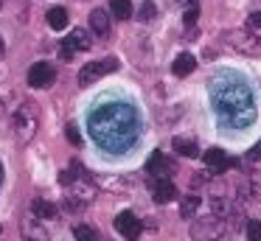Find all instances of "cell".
Masks as SVG:
<instances>
[{
	"instance_id": "1",
	"label": "cell",
	"mask_w": 261,
	"mask_h": 241,
	"mask_svg": "<svg viewBox=\"0 0 261 241\" xmlns=\"http://www.w3.org/2000/svg\"><path fill=\"white\" fill-rule=\"evenodd\" d=\"M141 123L132 106L126 104H107L90 115V135L98 146L110 151H124L138 140Z\"/></svg>"
},
{
	"instance_id": "2",
	"label": "cell",
	"mask_w": 261,
	"mask_h": 241,
	"mask_svg": "<svg viewBox=\"0 0 261 241\" xmlns=\"http://www.w3.org/2000/svg\"><path fill=\"white\" fill-rule=\"evenodd\" d=\"M214 106L227 123H247L253 121V95H250L247 84H227L219 87V93L214 95Z\"/></svg>"
},
{
	"instance_id": "3",
	"label": "cell",
	"mask_w": 261,
	"mask_h": 241,
	"mask_svg": "<svg viewBox=\"0 0 261 241\" xmlns=\"http://www.w3.org/2000/svg\"><path fill=\"white\" fill-rule=\"evenodd\" d=\"M37 126H40V115L31 104H20L17 112L12 115V132L17 138V143H29L37 135Z\"/></svg>"
},
{
	"instance_id": "4",
	"label": "cell",
	"mask_w": 261,
	"mask_h": 241,
	"mask_svg": "<svg viewBox=\"0 0 261 241\" xmlns=\"http://www.w3.org/2000/svg\"><path fill=\"white\" fill-rule=\"evenodd\" d=\"M225 45H230L236 53H247V56H258L261 53V37H255L247 28H233L225 31Z\"/></svg>"
},
{
	"instance_id": "5",
	"label": "cell",
	"mask_w": 261,
	"mask_h": 241,
	"mask_svg": "<svg viewBox=\"0 0 261 241\" xmlns=\"http://www.w3.org/2000/svg\"><path fill=\"white\" fill-rule=\"evenodd\" d=\"M191 241H216L222 238V233H225V222H222V216H205V219H197V222H191Z\"/></svg>"
},
{
	"instance_id": "6",
	"label": "cell",
	"mask_w": 261,
	"mask_h": 241,
	"mask_svg": "<svg viewBox=\"0 0 261 241\" xmlns=\"http://www.w3.org/2000/svg\"><path fill=\"white\" fill-rule=\"evenodd\" d=\"M113 70H118V59H113V56L98 59V62H87L79 70V84H90V82H96V78L107 76V73H113Z\"/></svg>"
},
{
	"instance_id": "7",
	"label": "cell",
	"mask_w": 261,
	"mask_h": 241,
	"mask_svg": "<svg viewBox=\"0 0 261 241\" xmlns=\"http://www.w3.org/2000/svg\"><path fill=\"white\" fill-rule=\"evenodd\" d=\"M68 194H65V199H68V207L70 210H82V207H87L93 199H96V188L87 182H73L68 185Z\"/></svg>"
},
{
	"instance_id": "8",
	"label": "cell",
	"mask_w": 261,
	"mask_h": 241,
	"mask_svg": "<svg viewBox=\"0 0 261 241\" xmlns=\"http://www.w3.org/2000/svg\"><path fill=\"white\" fill-rule=\"evenodd\" d=\"M54 78H57V70H54L48 62H37V65H31V70H29V84H31L34 90L51 87Z\"/></svg>"
},
{
	"instance_id": "9",
	"label": "cell",
	"mask_w": 261,
	"mask_h": 241,
	"mask_svg": "<svg viewBox=\"0 0 261 241\" xmlns=\"http://www.w3.org/2000/svg\"><path fill=\"white\" fill-rule=\"evenodd\" d=\"M115 230H118L124 238L135 241L138 235H141V219H138L135 213L124 210V213H118V216H115Z\"/></svg>"
},
{
	"instance_id": "10",
	"label": "cell",
	"mask_w": 261,
	"mask_h": 241,
	"mask_svg": "<svg viewBox=\"0 0 261 241\" xmlns=\"http://www.w3.org/2000/svg\"><path fill=\"white\" fill-rule=\"evenodd\" d=\"M20 233H23V241H48L45 227H42V224L34 219V213H31V216H25L23 222H20Z\"/></svg>"
},
{
	"instance_id": "11",
	"label": "cell",
	"mask_w": 261,
	"mask_h": 241,
	"mask_svg": "<svg viewBox=\"0 0 261 241\" xmlns=\"http://www.w3.org/2000/svg\"><path fill=\"white\" fill-rule=\"evenodd\" d=\"M205 163H208V168L216 171V174H222L230 166H236V160H230V157L225 154V149H208L205 151Z\"/></svg>"
},
{
	"instance_id": "12",
	"label": "cell",
	"mask_w": 261,
	"mask_h": 241,
	"mask_svg": "<svg viewBox=\"0 0 261 241\" xmlns=\"http://www.w3.org/2000/svg\"><path fill=\"white\" fill-rule=\"evenodd\" d=\"M146 171L152 174V177H158V179H166L169 171H174V166L163 157V151H154V154L149 157V163H146Z\"/></svg>"
},
{
	"instance_id": "13",
	"label": "cell",
	"mask_w": 261,
	"mask_h": 241,
	"mask_svg": "<svg viewBox=\"0 0 261 241\" xmlns=\"http://www.w3.org/2000/svg\"><path fill=\"white\" fill-rule=\"evenodd\" d=\"M65 48H68V50H73V53H76V50H87V48H90V34H87V31H82V28H76V31H70V37H65Z\"/></svg>"
},
{
	"instance_id": "14",
	"label": "cell",
	"mask_w": 261,
	"mask_h": 241,
	"mask_svg": "<svg viewBox=\"0 0 261 241\" xmlns=\"http://www.w3.org/2000/svg\"><path fill=\"white\" fill-rule=\"evenodd\" d=\"M90 28L98 34V37H107L110 34V14L104 9H93L90 11Z\"/></svg>"
},
{
	"instance_id": "15",
	"label": "cell",
	"mask_w": 261,
	"mask_h": 241,
	"mask_svg": "<svg viewBox=\"0 0 261 241\" xmlns=\"http://www.w3.org/2000/svg\"><path fill=\"white\" fill-rule=\"evenodd\" d=\"M31 213H34L37 219H59L57 205L48 202V199H34V202H31Z\"/></svg>"
},
{
	"instance_id": "16",
	"label": "cell",
	"mask_w": 261,
	"mask_h": 241,
	"mask_svg": "<svg viewBox=\"0 0 261 241\" xmlns=\"http://www.w3.org/2000/svg\"><path fill=\"white\" fill-rule=\"evenodd\" d=\"M177 196V188L171 179H158V185H154V202H160V205H166V202H171Z\"/></svg>"
},
{
	"instance_id": "17",
	"label": "cell",
	"mask_w": 261,
	"mask_h": 241,
	"mask_svg": "<svg viewBox=\"0 0 261 241\" xmlns=\"http://www.w3.org/2000/svg\"><path fill=\"white\" fill-rule=\"evenodd\" d=\"M194 67H197L194 53H180L171 65V70H174V76H188V73H194Z\"/></svg>"
},
{
	"instance_id": "18",
	"label": "cell",
	"mask_w": 261,
	"mask_h": 241,
	"mask_svg": "<svg viewBox=\"0 0 261 241\" xmlns=\"http://www.w3.org/2000/svg\"><path fill=\"white\" fill-rule=\"evenodd\" d=\"M48 25H51L54 31H62V28H68V11H65L62 6H54V9L48 11Z\"/></svg>"
},
{
	"instance_id": "19",
	"label": "cell",
	"mask_w": 261,
	"mask_h": 241,
	"mask_svg": "<svg viewBox=\"0 0 261 241\" xmlns=\"http://www.w3.org/2000/svg\"><path fill=\"white\" fill-rule=\"evenodd\" d=\"M171 146H174L182 157H197L199 154V146L194 143V140H188V138H174V140H171Z\"/></svg>"
},
{
	"instance_id": "20",
	"label": "cell",
	"mask_w": 261,
	"mask_h": 241,
	"mask_svg": "<svg viewBox=\"0 0 261 241\" xmlns=\"http://www.w3.org/2000/svg\"><path fill=\"white\" fill-rule=\"evenodd\" d=\"M197 207H199V196L197 194H188L186 199H182V205H180V216L182 219H194Z\"/></svg>"
},
{
	"instance_id": "21",
	"label": "cell",
	"mask_w": 261,
	"mask_h": 241,
	"mask_svg": "<svg viewBox=\"0 0 261 241\" xmlns=\"http://www.w3.org/2000/svg\"><path fill=\"white\" fill-rule=\"evenodd\" d=\"M110 11L121 20H126V17H132V3L129 0H110Z\"/></svg>"
},
{
	"instance_id": "22",
	"label": "cell",
	"mask_w": 261,
	"mask_h": 241,
	"mask_svg": "<svg viewBox=\"0 0 261 241\" xmlns=\"http://www.w3.org/2000/svg\"><path fill=\"white\" fill-rule=\"evenodd\" d=\"M73 235H76V241H96V233H93V227H87V224L73 227Z\"/></svg>"
},
{
	"instance_id": "23",
	"label": "cell",
	"mask_w": 261,
	"mask_h": 241,
	"mask_svg": "<svg viewBox=\"0 0 261 241\" xmlns=\"http://www.w3.org/2000/svg\"><path fill=\"white\" fill-rule=\"evenodd\" d=\"M138 17H141L143 22L154 20V17H158V6H154V3H143L141 6V14H138Z\"/></svg>"
},
{
	"instance_id": "24",
	"label": "cell",
	"mask_w": 261,
	"mask_h": 241,
	"mask_svg": "<svg viewBox=\"0 0 261 241\" xmlns=\"http://www.w3.org/2000/svg\"><path fill=\"white\" fill-rule=\"evenodd\" d=\"M247 238L261 241V222H247Z\"/></svg>"
},
{
	"instance_id": "25",
	"label": "cell",
	"mask_w": 261,
	"mask_h": 241,
	"mask_svg": "<svg viewBox=\"0 0 261 241\" xmlns=\"http://www.w3.org/2000/svg\"><path fill=\"white\" fill-rule=\"evenodd\" d=\"M65 135H68V140L73 146L82 143V135H79V129H76V123H68V126H65Z\"/></svg>"
},
{
	"instance_id": "26",
	"label": "cell",
	"mask_w": 261,
	"mask_h": 241,
	"mask_svg": "<svg viewBox=\"0 0 261 241\" xmlns=\"http://www.w3.org/2000/svg\"><path fill=\"white\" fill-rule=\"evenodd\" d=\"M197 17H199L197 6H188V9H186V25H194V22H197Z\"/></svg>"
},
{
	"instance_id": "27",
	"label": "cell",
	"mask_w": 261,
	"mask_h": 241,
	"mask_svg": "<svg viewBox=\"0 0 261 241\" xmlns=\"http://www.w3.org/2000/svg\"><path fill=\"white\" fill-rule=\"evenodd\" d=\"M250 28H255V31L261 28V11H253V14H250Z\"/></svg>"
},
{
	"instance_id": "28",
	"label": "cell",
	"mask_w": 261,
	"mask_h": 241,
	"mask_svg": "<svg viewBox=\"0 0 261 241\" xmlns=\"http://www.w3.org/2000/svg\"><path fill=\"white\" fill-rule=\"evenodd\" d=\"M247 157H250V160H253V163H255V160H261V140H258V143L253 146V149H250V154H247Z\"/></svg>"
},
{
	"instance_id": "29",
	"label": "cell",
	"mask_w": 261,
	"mask_h": 241,
	"mask_svg": "<svg viewBox=\"0 0 261 241\" xmlns=\"http://www.w3.org/2000/svg\"><path fill=\"white\" fill-rule=\"evenodd\" d=\"M182 3H188V6H197V0H182Z\"/></svg>"
},
{
	"instance_id": "30",
	"label": "cell",
	"mask_w": 261,
	"mask_h": 241,
	"mask_svg": "<svg viewBox=\"0 0 261 241\" xmlns=\"http://www.w3.org/2000/svg\"><path fill=\"white\" fill-rule=\"evenodd\" d=\"M0 56H3V39H0Z\"/></svg>"
},
{
	"instance_id": "31",
	"label": "cell",
	"mask_w": 261,
	"mask_h": 241,
	"mask_svg": "<svg viewBox=\"0 0 261 241\" xmlns=\"http://www.w3.org/2000/svg\"><path fill=\"white\" fill-rule=\"evenodd\" d=\"M3 3H6V0H0V9H3Z\"/></svg>"
},
{
	"instance_id": "32",
	"label": "cell",
	"mask_w": 261,
	"mask_h": 241,
	"mask_svg": "<svg viewBox=\"0 0 261 241\" xmlns=\"http://www.w3.org/2000/svg\"><path fill=\"white\" fill-rule=\"evenodd\" d=\"M0 112H3V101H0Z\"/></svg>"
}]
</instances>
